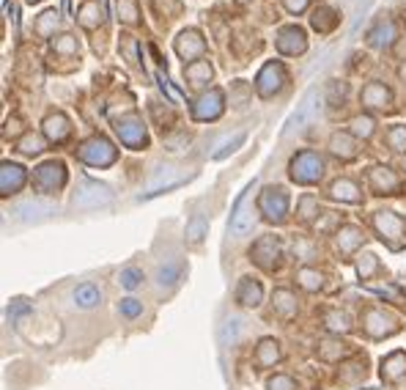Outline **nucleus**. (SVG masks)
Wrapping results in <instances>:
<instances>
[{"instance_id": "nucleus-1", "label": "nucleus", "mask_w": 406, "mask_h": 390, "mask_svg": "<svg viewBox=\"0 0 406 390\" xmlns=\"http://www.w3.org/2000/svg\"><path fill=\"white\" fill-rule=\"evenodd\" d=\"M324 171H327V165H324L321 154H319V152H310V149L294 154V160H291V165H288L291 182L305 185V187L319 185V182L324 179Z\"/></svg>"}, {"instance_id": "nucleus-2", "label": "nucleus", "mask_w": 406, "mask_h": 390, "mask_svg": "<svg viewBox=\"0 0 406 390\" xmlns=\"http://www.w3.org/2000/svg\"><path fill=\"white\" fill-rule=\"evenodd\" d=\"M258 212L264 214L266 223L283 225L288 220V193H286V187H280V185L266 187L264 193L258 195Z\"/></svg>"}, {"instance_id": "nucleus-3", "label": "nucleus", "mask_w": 406, "mask_h": 390, "mask_svg": "<svg viewBox=\"0 0 406 390\" xmlns=\"http://www.w3.org/2000/svg\"><path fill=\"white\" fill-rule=\"evenodd\" d=\"M77 157H80L85 165H94V168H107V165H113V163L118 160V149H116L107 138L94 135V138H88V141L77 149Z\"/></svg>"}, {"instance_id": "nucleus-4", "label": "nucleus", "mask_w": 406, "mask_h": 390, "mask_svg": "<svg viewBox=\"0 0 406 390\" xmlns=\"http://www.w3.org/2000/svg\"><path fill=\"white\" fill-rule=\"evenodd\" d=\"M250 258H253L264 272H275V269L280 267V258H283V245H280V239L272 236V234L258 236V239L253 242V247H250Z\"/></svg>"}, {"instance_id": "nucleus-5", "label": "nucleus", "mask_w": 406, "mask_h": 390, "mask_svg": "<svg viewBox=\"0 0 406 390\" xmlns=\"http://www.w3.org/2000/svg\"><path fill=\"white\" fill-rule=\"evenodd\" d=\"M66 179H69V174H66V165L61 160H47L33 171V187L44 195L58 193L66 185Z\"/></svg>"}, {"instance_id": "nucleus-6", "label": "nucleus", "mask_w": 406, "mask_h": 390, "mask_svg": "<svg viewBox=\"0 0 406 390\" xmlns=\"http://www.w3.org/2000/svg\"><path fill=\"white\" fill-rule=\"evenodd\" d=\"M286 83H288L286 66L280 61H269V63H264V69L255 77V91H258V96L272 99V96H277L286 88Z\"/></svg>"}, {"instance_id": "nucleus-7", "label": "nucleus", "mask_w": 406, "mask_h": 390, "mask_svg": "<svg viewBox=\"0 0 406 390\" xmlns=\"http://www.w3.org/2000/svg\"><path fill=\"white\" fill-rule=\"evenodd\" d=\"M225 110V96L220 88H211V91H203L201 96L193 102V119L195 121H214L220 119Z\"/></svg>"}, {"instance_id": "nucleus-8", "label": "nucleus", "mask_w": 406, "mask_h": 390, "mask_svg": "<svg viewBox=\"0 0 406 390\" xmlns=\"http://www.w3.org/2000/svg\"><path fill=\"white\" fill-rule=\"evenodd\" d=\"M116 132H118L121 143L129 146V149H146V146H149L146 124H143V119H138V116H127V119H121V121L116 124Z\"/></svg>"}, {"instance_id": "nucleus-9", "label": "nucleus", "mask_w": 406, "mask_h": 390, "mask_svg": "<svg viewBox=\"0 0 406 390\" xmlns=\"http://www.w3.org/2000/svg\"><path fill=\"white\" fill-rule=\"evenodd\" d=\"M374 228L379 231L382 239H387L390 245H398L406 236V220L396 212H376L374 214Z\"/></svg>"}, {"instance_id": "nucleus-10", "label": "nucleus", "mask_w": 406, "mask_h": 390, "mask_svg": "<svg viewBox=\"0 0 406 390\" xmlns=\"http://www.w3.org/2000/svg\"><path fill=\"white\" fill-rule=\"evenodd\" d=\"M275 47L283 55H302L308 50V33L299 25H286L275 36Z\"/></svg>"}, {"instance_id": "nucleus-11", "label": "nucleus", "mask_w": 406, "mask_h": 390, "mask_svg": "<svg viewBox=\"0 0 406 390\" xmlns=\"http://www.w3.org/2000/svg\"><path fill=\"white\" fill-rule=\"evenodd\" d=\"M176 55L182 58V61H190V63H195V61H201L203 52H206V39H203L201 30H195V28H187V30H182L179 33V39H176Z\"/></svg>"}, {"instance_id": "nucleus-12", "label": "nucleus", "mask_w": 406, "mask_h": 390, "mask_svg": "<svg viewBox=\"0 0 406 390\" xmlns=\"http://www.w3.org/2000/svg\"><path fill=\"white\" fill-rule=\"evenodd\" d=\"M113 201V193L107 185H99V182H83L77 187V195H74V206L77 209H99L105 203Z\"/></svg>"}, {"instance_id": "nucleus-13", "label": "nucleus", "mask_w": 406, "mask_h": 390, "mask_svg": "<svg viewBox=\"0 0 406 390\" xmlns=\"http://www.w3.org/2000/svg\"><path fill=\"white\" fill-rule=\"evenodd\" d=\"M368 185L376 195H396L401 190V176L387 165H374L368 171Z\"/></svg>"}, {"instance_id": "nucleus-14", "label": "nucleus", "mask_w": 406, "mask_h": 390, "mask_svg": "<svg viewBox=\"0 0 406 390\" xmlns=\"http://www.w3.org/2000/svg\"><path fill=\"white\" fill-rule=\"evenodd\" d=\"M398 22L396 19H379L371 30H368V44L374 50H390L398 41Z\"/></svg>"}, {"instance_id": "nucleus-15", "label": "nucleus", "mask_w": 406, "mask_h": 390, "mask_svg": "<svg viewBox=\"0 0 406 390\" xmlns=\"http://www.w3.org/2000/svg\"><path fill=\"white\" fill-rule=\"evenodd\" d=\"M360 102H363V107H371V110H390V105H393V91H390L385 83L374 80V83H368V85L360 91Z\"/></svg>"}, {"instance_id": "nucleus-16", "label": "nucleus", "mask_w": 406, "mask_h": 390, "mask_svg": "<svg viewBox=\"0 0 406 390\" xmlns=\"http://www.w3.org/2000/svg\"><path fill=\"white\" fill-rule=\"evenodd\" d=\"M363 325H365L368 336H374V338H385V336H393V333L398 330L396 319H393V316H387V314H385V311H379V308H371V311L365 314Z\"/></svg>"}, {"instance_id": "nucleus-17", "label": "nucleus", "mask_w": 406, "mask_h": 390, "mask_svg": "<svg viewBox=\"0 0 406 390\" xmlns=\"http://www.w3.org/2000/svg\"><path fill=\"white\" fill-rule=\"evenodd\" d=\"M28 182V174L19 163H3L0 165V193L3 195H14L22 190V185Z\"/></svg>"}, {"instance_id": "nucleus-18", "label": "nucleus", "mask_w": 406, "mask_h": 390, "mask_svg": "<svg viewBox=\"0 0 406 390\" xmlns=\"http://www.w3.org/2000/svg\"><path fill=\"white\" fill-rule=\"evenodd\" d=\"M41 130H44V138L50 143H63L69 135H72V121L66 113H50L44 121H41Z\"/></svg>"}, {"instance_id": "nucleus-19", "label": "nucleus", "mask_w": 406, "mask_h": 390, "mask_svg": "<svg viewBox=\"0 0 406 390\" xmlns=\"http://www.w3.org/2000/svg\"><path fill=\"white\" fill-rule=\"evenodd\" d=\"M105 19H107V8H105L102 0H85V3L80 6V11H77V22H80L85 30L102 28Z\"/></svg>"}, {"instance_id": "nucleus-20", "label": "nucleus", "mask_w": 406, "mask_h": 390, "mask_svg": "<svg viewBox=\"0 0 406 390\" xmlns=\"http://www.w3.org/2000/svg\"><path fill=\"white\" fill-rule=\"evenodd\" d=\"M330 154L338 157V160H343V163L357 160V154H360L357 138H354L352 132H335V135L330 138Z\"/></svg>"}, {"instance_id": "nucleus-21", "label": "nucleus", "mask_w": 406, "mask_h": 390, "mask_svg": "<svg viewBox=\"0 0 406 390\" xmlns=\"http://www.w3.org/2000/svg\"><path fill=\"white\" fill-rule=\"evenodd\" d=\"M341 25V11L338 8H332V6H327V3H321L319 8H313V17H310V28L313 30H319V33H332L335 28Z\"/></svg>"}, {"instance_id": "nucleus-22", "label": "nucleus", "mask_w": 406, "mask_h": 390, "mask_svg": "<svg viewBox=\"0 0 406 390\" xmlns=\"http://www.w3.org/2000/svg\"><path fill=\"white\" fill-rule=\"evenodd\" d=\"M363 242H365V234H363V228H357V225H341V228L335 231V245H338V250H341L343 256H352Z\"/></svg>"}, {"instance_id": "nucleus-23", "label": "nucleus", "mask_w": 406, "mask_h": 390, "mask_svg": "<svg viewBox=\"0 0 406 390\" xmlns=\"http://www.w3.org/2000/svg\"><path fill=\"white\" fill-rule=\"evenodd\" d=\"M247 193H253V185L239 195L236 206H233V220H231V231L233 234H244L250 225H253V206L247 203Z\"/></svg>"}, {"instance_id": "nucleus-24", "label": "nucleus", "mask_w": 406, "mask_h": 390, "mask_svg": "<svg viewBox=\"0 0 406 390\" xmlns=\"http://www.w3.org/2000/svg\"><path fill=\"white\" fill-rule=\"evenodd\" d=\"M264 300V289L255 278H242L239 289H236V302L244 305V308H258Z\"/></svg>"}, {"instance_id": "nucleus-25", "label": "nucleus", "mask_w": 406, "mask_h": 390, "mask_svg": "<svg viewBox=\"0 0 406 390\" xmlns=\"http://www.w3.org/2000/svg\"><path fill=\"white\" fill-rule=\"evenodd\" d=\"M330 198L332 201H341V203H360L363 201V190L352 179H335L330 185Z\"/></svg>"}, {"instance_id": "nucleus-26", "label": "nucleus", "mask_w": 406, "mask_h": 390, "mask_svg": "<svg viewBox=\"0 0 406 390\" xmlns=\"http://www.w3.org/2000/svg\"><path fill=\"white\" fill-rule=\"evenodd\" d=\"M211 77H214V69H211V63L201 58V61H195V63H187L184 66V80L193 85V88H203V85H209L211 83Z\"/></svg>"}, {"instance_id": "nucleus-27", "label": "nucleus", "mask_w": 406, "mask_h": 390, "mask_svg": "<svg viewBox=\"0 0 406 390\" xmlns=\"http://www.w3.org/2000/svg\"><path fill=\"white\" fill-rule=\"evenodd\" d=\"M319 358L324 360V363H338L341 358H346L349 352H352V347L346 344V341H341V338H324L321 344H319Z\"/></svg>"}, {"instance_id": "nucleus-28", "label": "nucleus", "mask_w": 406, "mask_h": 390, "mask_svg": "<svg viewBox=\"0 0 406 390\" xmlns=\"http://www.w3.org/2000/svg\"><path fill=\"white\" fill-rule=\"evenodd\" d=\"M401 377H406V355L404 352H393L382 360V380L387 382H398Z\"/></svg>"}, {"instance_id": "nucleus-29", "label": "nucleus", "mask_w": 406, "mask_h": 390, "mask_svg": "<svg viewBox=\"0 0 406 390\" xmlns=\"http://www.w3.org/2000/svg\"><path fill=\"white\" fill-rule=\"evenodd\" d=\"M316 99H319V91L316 88H310L308 91V96L302 99V105H299V110L288 119V124H286V132H291V130H299L308 119H310V113H313V107H316Z\"/></svg>"}, {"instance_id": "nucleus-30", "label": "nucleus", "mask_w": 406, "mask_h": 390, "mask_svg": "<svg viewBox=\"0 0 406 390\" xmlns=\"http://www.w3.org/2000/svg\"><path fill=\"white\" fill-rule=\"evenodd\" d=\"M277 360H280V341L264 338V341L258 344V349H255V366L269 369V366H275Z\"/></svg>"}, {"instance_id": "nucleus-31", "label": "nucleus", "mask_w": 406, "mask_h": 390, "mask_svg": "<svg viewBox=\"0 0 406 390\" xmlns=\"http://www.w3.org/2000/svg\"><path fill=\"white\" fill-rule=\"evenodd\" d=\"M272 305H275V314L283 316V319H291L297 314V297L288 289H277L272 294Z\"/></svg>"}, {"instance_id": "nucleus-32", "label": "nucleus", "mask_w": 406, "mask_h": 390, "mask_svg": "<svg viewBox=\"0 0 406 390\" xmlns=\"http://www.w3.org/2000/svg\"><path fill=\"white\" fill-rule=\"evenodd\" d=\"M17 214L25 217V220H36V217L52 214V203H50V201H41V198H33V201L19 203V206H17Z\"/></svg>"}, {"instance_id": "nucleus-33", "label": "nucleus", "mask_w": 406, "mask_h": 390, "mask_svg": "<svg viewBox=\"0 0 406 390\" xmlns=\"http://www.w3.org/2000/svg\"><path fill=\"white\" fill-rule=\"evenodd\" d=\"M102 302V291L94 283H83L74 289V305L77 308H96Z\"/></svg>"}, {"instance_id": "nucleus-34", "label": "nucleus", "mask_w": 406, "mask_h": 390, "mask_svg": "<svg viewBox=\"0 0 406 390\" xmlns=\"http://www.w3.org/2000/svg\"><path fill=\"white\" fill-rule=\"evenodd\" d=\"M319 212H321V203H319L316 195L305 193L299 198V203H297V220L299 223H313L319 217Z\"/></svg>"}, {"instance_id": "nucleus-35", "label": "nucleus", "mask_w": 406, "mask_h": 390, "mask_svg": "<svg viewBox=\"0 0 406 390\" xmlns=\"http://www.w3.org/2000/svg\"><path fill=\"white\" fill-rule=\"evenodd\" d=\"M58 19H61V14H58L55 8H47V11L39 14V19H36V33H39L41 39H52V36H55V28H58Z\"/></svg>"}, {"instance_id": "nucleus-36", "label": "nucleus", "mask_w": 406, "mask_h": 390, "mask_svg": "<svg viewBox=\"0 0 406 390\" xmlns=\"http://www.w3.org/2000/svg\"><path fill=\"white\" fill-rule=\"evenodd\" d=\"M52 50H55V55H61V58H74V55L80 52V41H77L72 33H61V36L52 39Z\"/></svg>"}, {"instance_id": "nucleus-37", "label": "nucleus", "mask_w": 406, "mask_h": 390, "mask_svg": "<svg viewBox=\"0 0 406 390\" xmlns=\"http://www.w3.org/2000/svg\"><path fill=\"white\" fill-rule=\"evenodd\" d=\"M297 283H299L305 291H319V289H324V275H321L319 269L302 267V269H297Z\"/></svg>"}, {"instance_id": "nucleus-38", "label": "nucleus", "mask_w": 406, "mask_h": 390, "mask_svg": "<svg viewBox=\"0 0 406 390\" xmlns=\"http://www.w3.org/2000/svg\"><path fill=\"white\" fill-rule=\"evenodd\" d=\"M346 94H349V85H346V83L330 80V83H327V91H324V99H327V105H332V107H343Z\"/></svg>"}, {"instance_id": "nucleus-39", "label": "nucleus", "mask_w": 406, "mask_h": 390, "mask_svg": "<svg viewBox=\"0 0 406 390\" xmlns=\"http://www.w3.org/2000/svg\"><path fill=\"white\" fill-rule=\"evenodd\" d=\"M17 152H19V154H25V157H36V154H41V152H44V143H41V138H39V135L25 132V135L17 141Z\"/></svg>"}, {"instance_id": "nucleus-40", "label": "nucleus", "mask_w": 406, "mask_h": 390, "mask_svg": "<svg viewBox=\"0 0 406 390\" xmlns=\"http://www.w3.org/2000/svg\"><path fill=\"white\" fill-rule=\"evenodd\" d=\"M374 132H376L374 116H357V119H352V135H354V138L368 141V138H374Z\"/></svg>"}, {"instance_id": "nucleus-41", "label": "nucleus", "mask_w": 406, "mask_h": 390, "mask_svg": "<svg viewBox=\"0 0 406 390\" xmlns=\"http://www.w3.org/2000/svg\"><path fill=\"white\" fill-rule=\"evenodd\" d=\"M324 325H327L332 333H349V330H352V319H349L343 311H327V314H324Z\"/></svg>"}, {"instance_id": "nucleus-42", "label": "nucleus", "mask_w": 406, "mask_h": 390, "mask_svg": "<svg viewBox=\"0 0 406 390\" xmlns=\"http://www.w3.org/2000/svg\"><path fill=\"white\" fill-rule=\"evenodd\" d=\"M206 228H209L206 214H195V217L190 220V225H187V242H190V245H201L203 236H206Z\"/></svg>"}, {"instance_id": "nucleus-43", "label": "nucleus", "mask_w": 406, "mask_h": 390, "mask_svg": "<svg viewBox=\"0 0 406 390\" xmlns=\"http://www.w3.org/2000/svg\"><path fill=\"white\" fill-rule=\"evenodd\" d=\"M385 141H387V146H390L393 152H406V127L404 124H393V127L387 130Z\"/></svg>"}, {"instance_id": "nucleus-44", "label": "nucleus", "mask_w": 406, "mask_h": 390, "mask_svg": "<svg viewBox=\"0 0 406 390\" xmlns=\"http://www.w3.org/2000/svg\"><path fill=\"white\" fill-rule=\"evenodd\" d=\"M179 275H182L179 261H168L165 267H160V272H157V283H160V286H173V283L179 280Z\"/></svg>"}, {"instance_id": "nucleus-45", "label": "nucleus", "mask_w": 406, "mask_h": 390, "mask_svg": "<svg viewBox=\"0 0 406 390\" xmlns=\"http://www.w3.org/2000/svg\"><path fill=\"white\" fill-rule=\"evenodd\" d=\"M376 269H379V258H376L374 253H363V256L357 258V272H360L363 280L371 278V275H376Z\"/></svg>"}, {"instance_id": "nucleus-46", "label": "nucleus", "mask_w": 406, "mask_h": 390, "mask_svg": "<svg viewBox=\"0 0 406 390\" xmlns=\"http://www.w3.org/2000/svg\"><path fill=\"white\" fill-rule=\"evenodd\" d=\"M118 14H121V19L129 22V25H135V22L140 19V11H138V3H135V0H118Z\"/></svg>"}, {"instance_id": "nucleus-47", "label": "nucleus", "mask_w": 406, "mask_h": 390, "mask_svg": "<svg viewBox=\"0 0 406 390\" xmlns=\"http://www.w3.org/2000/svg\"><path fill=\"white\" fill-rule=\"evenodd\" d=\"M151 6L160 17H176L182 11V0H151Z\"/></svg>"}, {"instance_id": "nucleus-48", "label": "nucleus", "mask_w": 406, "mask_h": 390, "mask_svg": "<svg viewBox=\"0 0 406 390\" xmlns=\"http://www.w3.org/2000/svg\"><path fill=\"white\" fill-rule=\"evenodd\" d=\"M242 143H244V132H236L231 141H225V143H222V146L214 152V160H225V157H228L231 152H236Z\"/></svg>"}, {"instance_id": "nucleus-49", "label": "nucleus", "mask_w": 406, "mask_h": 390, "mask_svg": "<svg viewBox=\"0 0 406 390\" xmlns=\"http://www.w3.org/2000/svg\"><path fill=\"white\" fill-rule=\"evenodd\" d=\"M118 280H121V286H124V289H138V286H140V280H143V272H140V269H135V267H129V269H124V272H121V278H118Z\"/></svg>"}, {"instance_id": "nucleus-50", "label": "nucleus", "mask_w": 406, "mask_h": 390, "mask_svg": "<svg viewBox=\"0 0 406 390\" xmlns=\"http://www.w3.org/2000/svg\"><path fill=\"white\" fill-rule=\"evenodd\" d=\"M118 311H121V316L135 319V316H140V314H143V302H138V300H121Z\"/></svg>"}, {"instance_id": "nucleus-51", "label": "nucleus", "mask_w": 406, "mask_h": 390, "mask_svg": "<svg viewBox=\"0 0 406 390\" xmlns=\"http://www.w3.org/2000/svg\"><path fill=\"white\" fill-rule=\"evenodd\" d=\"M346 369L349 371H341V382H354V380H363L365 377V363H352Z\"/></svg>"}, {"instance_id": "nucleus-52", "label": "nucleus", "mask_w": 406, "mask_h": 390, "mask_svg": "<svg viewBox=\"0 0 406 390\" xmlns=\"http://www.w3.org/2000/svg\"><path fill=\"white\" fill-rule=\"evenodd\" d=\"M121 50H124V55H127V61H129V63H135V61H138V41H135L132 36H127V33L121 36Z\"/></svg>"}, {"instance_id": "nucleus-53", "label": "nucleus", "mask_w": 406, "mask_h": 390, "mask_svg": "<svg viewBox=\"0 0 406 390\" xmlns=\"http://www.w3.org/2000/svg\"><path fill=\"white\" fill-rule=\"evenodd\" d=\"M269 390H297V385H294V380L291 377H286V374H277V377H272L269 380V385H266Z\"/></svg>"}, {"instance_id": "nucleus-54", "label": "nucleus", "mask_w": 406, "mask_h": 390, "mask_svg": "<svg viewBox=\"0 0 406 390\" xmlns=\"http://www.w3.org/2000/svg\"><path fill=\"white\" fill-rule=\"evenodd\" d=\"M283 6H286V11H288V14L299 17L302 11H308V8H310V0H283Z\"/></svg>"}, {"instance_id": "nucleus-55", "label": "nucleus", "mask_w": 406, "mask_h": 390, "mask_svg": "<svg viewBox=\"0 0 406 390\" xmlns=\"http://www.w3.org/2000/svg\"><path fill=\"white\" fill-rule=\"evenodd\" d=\"M225 325H228V327H225V338L231 336V344H233V341H236V333H239V327H242V322L233 316V319H228Z\"/></svg>"}, {"instance_id": "nucleus-56", "label": "nucleus", "mask_w": 406, "mask_h": 390, "mask_svg": "<svg viewBox=\"0 0 406 390\" xmlns=\"http://www.w3.org/2000/svg\"><path fill=\"white\" fill-rule=\"evenodd\" d=\"M236 3H250V0H236Z\"/></svg>"}, {"instance_id": "nucleus-57", "label": "nucleus", "mask_w": 406, "mask_h": 390, "mask_svg": "<svg viewBox=\"0 0 406 390\" xmlns=\"http://www.w3.org/2000/svg\"><path fill=\"white\" fill-rule=\"evenodd\" d=\"M28 3H39V0H28Z\"/></svg>"}]
</instances>
